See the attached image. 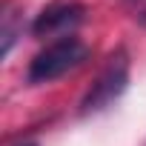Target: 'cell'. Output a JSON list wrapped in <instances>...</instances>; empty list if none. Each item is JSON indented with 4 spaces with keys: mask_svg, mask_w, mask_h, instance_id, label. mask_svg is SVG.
Returning <instances> with one entry per match:
<instances>
[{
    "mask_svg": "<svg viewBox=\"0 0 146 146\" xmlns=\"http://www.w3.org/2000/svg\"><path fill=\"white\" fill-rule=\"evenodd\" d=\"M89 57V46L78 37H60L49 43L43 52H37L29 63V83H52L63 75H69L72 69L83 66Z\"/></svg>",
    "mask_w": 146,
    "mask_h": 146,
    "instance_id": "6da1fadb",
    "label": "cell"
},
{
    "mask_svg": "<svg viewBox=\"0 0 146 146\" xmlns=\"http://www.w3.org/2000/svg\"><path fill=\"white\" fill-rule=\"evenodd\" d=\"M129 86V54L126 49H117L109 63L103 66V72L98 75V80L92 83V89L83 95L80 100V115H92V112H100L106 106H112Z\"/></svg>",
    "mask_w": 146,
    "mask_h": 146,
    "instance_id": "7a4b0ae2",
    "label": "cell"
},
{
    "mask_svg": "<svg viewBox=\"0 0 146 146\" xmlns=\"http://www.w3.org/2000/svg\"><path fill=\"white\" fill-rule=\"evenodd\" d=\"M83 17H86V6L80 3H54L35 17L32 35L35 37H54V35L69 37L72 29L83 23Z\"/></svg>",
    "mask_w": 146,
    "mask_h": 146,
    "instance_id": "3957f363",
    "label": "cell"
},
{
    "mask_svg": "<svg viewBox=\"0 0 146 146\" xmlns=\"http://www.w3.org/2000/svg\"><path fill=\"white\" fill-rule=\"evenodd\" d=\"M140 23H143V26H146V12H143V15H140Z\"/></svg>",
    "mask_w": 146,
    "mask_h": 146,
    "instance_id": "277c9868",
    "label": "cell"
},
{
    "mask_svg": "<svg viewBox=\"0 0 146 146\" xmlns=\"http://www.w3.org/2000/svg\"><path fill=\"white\" fill-rule=\"evenodd\" d=\"M29 146H32V143H29Z\"/></svg>",
    "mask_w": 146,
    "mask_h": 146,
    "instance_id": "5b68a950",
    "label": "cell"
}]
</instances>
